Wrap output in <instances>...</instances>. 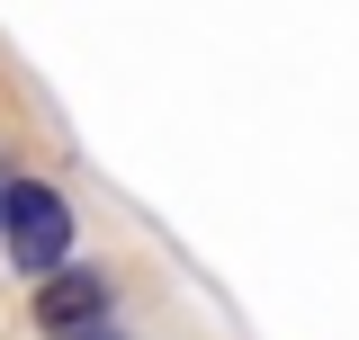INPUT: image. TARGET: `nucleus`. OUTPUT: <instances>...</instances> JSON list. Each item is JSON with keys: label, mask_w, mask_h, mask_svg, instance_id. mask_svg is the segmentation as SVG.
<instances>
[{"label": "nucleus", "mask_w": 359, "mask_h": 340, "mask_svg": "<svg viewBox=\"0 0 359 340\" xmlns=\"http://www.w3.org/2000/svg\"><path fill=\"white\" fill-rule=\"evenodd\" d=\"M0 233H9V260L27 278H54L72 260V206L45 188V179H9L0 188Z\"/></svg>", "instance_id": "obj_1"}, {"label": "nucleus", "mask_w": 359, "mask_h": 340, "mask_svg": "<svg viewBox=\"0 0 359 340\" xmlns=\"http://www.w3.org/2000/svg\"><path fill=\"white\" fill-rule=\"evenodd\" d=\"M36 323L54 340L108 323V278H99V269H54V278H36Z\"/></svg>", "instance_id": "obj_2"}, {"label": "nucleus", "mask_w": 359, "mask_h": 340, "mask_svg": "<svg viewBox=\"0 0 359 340\" xmlns=\"http://www.w3.org/2000/svg\"><path fill=\"white\" fill-rule=\"evenodd\" d=\"M72 340H126V332H117V323H90V332H72Z\"/></svg>", "instance_id": "obj_3"}]
</instances>
